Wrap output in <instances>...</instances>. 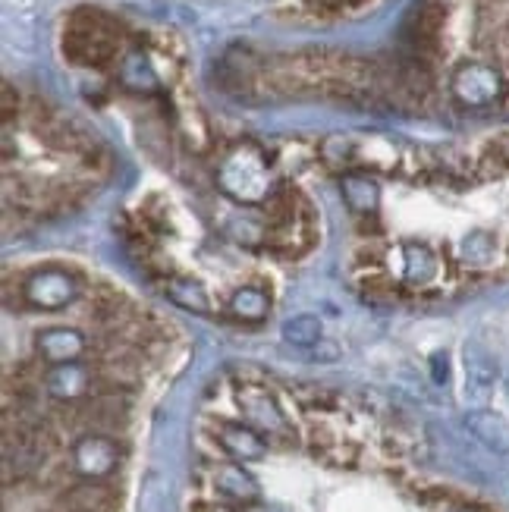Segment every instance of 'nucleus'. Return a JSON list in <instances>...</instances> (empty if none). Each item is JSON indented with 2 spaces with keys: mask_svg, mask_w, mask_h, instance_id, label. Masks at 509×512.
<instances>
[{
  "mask_svg": "<svg viewBox=\"0 0 509 512\" xmlns=\"http://www.w3.org/2000/svg\"><path fill=\"white\" fill-rule=\"evenodd\" d=\"M440 271V261L425 242H406L400 249V277L409 286H428Z\"/></svg>",
  "mask_w": 509,
  "mask_h": 512,
  "instance_id": "13",
  "label": "nucleus"
},
{
  "mask_svg": "<svg viewBox=\"0 0 509 512\" xmlns=\"http://www.w3.org/2000/svg\"><path fill=\"white\" fill-rule=\"evenodd\" d=\"M494 151H497V158H500V161H506V164H509V136H503V139H497V145H494Z\"/></svg>",
  "mask_w": 509,
  "mask_h": 512,
  "instance_id": "24",
  "label": "nucleus"
},
{
  "mask_svg": "<svg viewBox=\"0 0 509 512\" xmlns=\"http://www.w3.org/2000/svg\"><path fill=\"white\" fill-rule=\"evenodd\" d=\"M343 198L346 205L356 211V214H371L374 208H378V183L371 180V176L365 173H346L343 176Z\"/></svg>",
  "mask_w": 509,
  "mask_h": 512,
  "instance_id": "16",
  "label": "nucleus"
},
{
  "mask_svg": "<svg viewBox=\"0 0 509 512\" xmlns=\"http://www.w3.org/2000/svg\"><path fill=\"white\" fill-rule=\"evenodd\" d=\"M16 107H19V101L13 98V85H4V120H7V123L13 120Z\"/></svg>",
  "mask_w": 509,
  "mask_h": 512,
  "instance_id": "23",
  "label": "nucleus"
},
{
  "mask_svg": "<svg viewBox=\"0 0 509 512\" xmlns=\"http://www.w3.org/2000/svg\"><path fill=\"white\" fill-rule=\"evenodd\" d=\"M120 82L132 88V92H151L158 85V76H154L151 63L142 54H129L120 66Z\"/></svg>",
  "mask_w": 509,
  "mask_h": 512,
  "instance_id": "20",
  "label": "nucleus"
},
{
  "mask_svg": "<svg viewBox=\"0 0 509 512\" xmlns=\"http://www.w3.org/2000/svg\"><path fill=\"white\" fill-rule=\"evenodd\" d=\"M95 384V371L82 365V362H70V365H51V371L44 374V390H48L60 403H76V399L88 396Z\"/></svg>",
  "mask_w": 509,
  "mask_h": 512,
  "instance_id": "10",
  "label": "nucleus"
},
{
  "mask_svg": "<svg viewBox=\"0 0 509 512\" xmlns=\"http://www.w3.org/2000/svg\"><path fill=\"white\" fill-rule=\"evenodd\" d=\"M217 186L233 202L242 205H258L271 195V173L268 161L261 158V151L252 145H236L224 164L217 170Z\"/></svg>",
  "mask_w": 509,
  "mask_h": 512,
  "instance_id": "2",
  "label": "nucleus"
},
{
  "mask_svg": "<svg viewBox=\"0 0 509 512\" xmlns=\"http://www.w3.org/2000/svg\"><path fill=\"white\" fill-rule=\"evenodd\" d=\"M450 92L462 107L484 110V107H494L503 101L506 79L491 63H462V66H456V73L450 79Z\"/></svg>",
  "mask_w": 509,
  "mask_h": 512,
  "instance_id": "4",
  "label": "nucleus"
},
{
  "mask_svg": "<svg viewBox=\"0 0 509 512\" xmlns=\"http://www.w3.org/2000/svg\"><path fill=\"white\" fill-rule=\"evenodd\" d=\"M462 258L472 267H484L491 258H494V239L488 233H472L462 242Z\"/></svg>",
  "mask_w": 509,
  "mask_h": 512,
  "instance_id": "21",
  "label": "nucleus"
},
{
  "mask_svg": "<svg viewBox=\"0 0 509 512\" xmlns=\"http://www.w3.org/2000/svg\"><path fill=\"white\" fill-rule=\"evenodd\" d=\"M120 51V26L98 10H76L63 29V57L76 66H107Z\"/></svg>",
  "mask_w": 509,
  "mask_h": 512,
  "instance_id": "1",
  "label": "nucleus"
},
{
  "mask_svg": "<svg viewBox=\"0 0 509 512\" xmlns=\"http://www.w3.org/2000/svg\"><path fill=\"white\" fill-rule=\"evenodd\" d=\"M217 443H220V450L236 462H258L268 456V447H271L255 428L239 425V421H224V425H217Z\"/></svg>",
  "mask_w": 509,
  "mask_h": 512,
  "instance_id": "9",
  "label": "nucleus"
},
{
  "mask_svg": "<svg viewBox=\"0 0 509 512\" xmlns=\"http://www.w3.org/2000/svg\"><path fill=\"white\" fill-rule=\"evenodd\" d=\"M466 428L472 431V437L481 447H488L497 456H509V425L503 415L491 409H472L466 415Z\"/></svg>",
  "mask_w": 509,
  "mask_h": 512,
  "instance_id": "12",
  "label": "nucleus"
},
{
  "mask_svg": "<svg viewBox=\"0 0 509 512\" xmlns=\"http://www.w3.org/2000/svg\"><path fill=\"white\" fill-rule=\"evenodd\" d=\"M79 299V280L63 267H38L22 280V302L29 308L57 311Z\"/></svg>",
  "mask_w": 509,
  "mask_h": 512,
  "instance_id": "5",
  "label": "nucleus"
},
{
  "mask_svg": "<svg viewBox=\"0 0 509 512\" xmlns=\"http://www.w3.org/2000/svg\"><path fill=\"white\" fill-rule=\"evenodd\" d=\"M123 462V450L114 437L107 434H85L73 447V469L85 481H104L110 478Z\"/></svg>",
  "mask_w": 509,
  "mask_h": 512,
  "instance_id": "6",
  "label": "nucleus"
},
{
  "mask_svg": "<svg viewBox=\"0 0 509 512\" xmlns=\"http://www.w3.org/2000/svg\"><path fill=\"white\" fill-rule=\"evenodd\" d=\"M35 346L48 365H70V362H79L88 352V343L76 327H44L38 333Z\"/></svg>",
  "mask_w": 509,
  "mask_h": 512,
  "instance_id": "8",
  "label": "nucleus"
},
{
  "mask_svg": "<svg viewBox=\"0 0 509 512\" xmlns=\"http://www.w3.org/2000/svg\"><path fill=\"white\" fill-rule=\"evenodd\" d=\"M242 512H286V509H283V506H258V503H255V506H246Z\"/></svg>",
  "mask_w": 509,
  "mask_h": 512,
  "instance_id": "25",
  "label": "nucleus"
},
{
  "mask_svg": "<svg viewBox=\"0 0 509 512\" xmlns=\"http://www.w3.org/2000/svg\"><path fill=\"white\" fill-rule=\"evenodd\" d=\"M167 299L176 302L186 311H195V315H211V299L205 293L202 283H195L189 277H170L167 280Z\"/></svg>",
  "mask_w": 509,
  "mask_h": 512,
  "instance_id": "18",
  "label": "nucleus"
},
{
  "mask_svg": "<svg viewBox=\"0 0 509 512\" xmlns=\"http://www.w3.org/2000/svg\"><path fill=\"white\" fill-rule=\"evenodd\" d=\"M431 377H434V384H447L450 381V362H447L444 352H437L431 359Z\"/></svg>",
  "mask_w": 509,
  "mask_h": 512,
  "instance_id": "22",
  "label": "nucleus"
},
{
  "mask_svg": "<svg viewBox=\"0 0 509 512\" xmlns=\"http://www.w3.org/2000/svg\"><path fill=\"white\" fill-rule=\"evenodd\" d=\"M208 487L211 494L227 503V506H255L261 500V484L255 481V475L249 469H242L239 462L230 465H214L208 472Z\"/></svg>",
  "mask_w": 509,
  "mask_h": 512,
  "instance_id": "7",
  "label": "nucleus"
},
{
  "mask_svg": "<svg viewBox=\"0 0 509 512\" xmlns=\"http://www.w3.org/2000/svg\"><path fill=\"white\" fill-rule=\"evenodd\" d=\"M63 509L66 512H114L117 497L110 487H104L98 481H85L63 494Z\"/></svg>",
  "mask_w": 509,
  "mask_h": 512,
  "instance_id": "14",
  "label": "nucleus"
},
{
  "mask_svg": "<svg viewBox=\"0 0 509 512\" xmlns=\"http://www.w3.org/2000/svg\"><path fill=\"white\" fill-rule=\"evenodd\" d=\"M280 333H283V343H290L296 349L321 346V321L315 315H296L290 321H283Z\"/></svg>",
  "mask_w": 509,
  "mask_h": 512,
  "instance_id": "19",
  "label": "nucleus"
},
{
  "mask_svg": "<svg viewBox=\"0 0 509 512\" xmlns=\"http://www.w3.org/2000/svg\"><path fill=\"white\" fill-rule=\"evenodd\" d=\"M236 406L246 418V425L255 428L268 443H277V447H290L296 440L290 418H286L283 406L277 403V396L261 387V384H239L236 387Z\"/></svg>",
  "mask_w": 509,
  "mask_h": 512,
  "instance_id": "3",
  "label": "nucleus"
},
{
  "mask_svg": "<svg viewBox=\"0 0 509 512\" xmlns=\"http://www.w3.org/2000/svg\"><path fill=\"white\" fill-rule=\"evenodd\" d=\"M459 512H475V509H459Z\"/></svg>",
  "mask_w": 509,
  "mask_h": 512,
  "instance_id": "26",
  "label": "nucleus"
},
{
  "mask_svg": "<svg viewBox=\"0 0 509 512\" xmlns=\"http://www.w3.org/2000/svg\"><path fill=\"white\" fill-rule=\"evenodd\" d=\"M494 387H497V362L484 349L469 346L466 349V390L475 399H488Z\"/></svg>",
  "mask_w": 509,
  "mask_h": 512,
  "instance_id": "15",
  "label": "nucleus"
},
{
  "mask_svg": "<svg viewBox=\"0 0 509 512\" xmlns=\"http://www.w3.org/2000/svg\"><path fill=\"white\" fill-rule=\"evenodd\" d=\"M230 315L239 318V321H261V318H268V311H271V296L264 293V289H255V286H242L236 289V293L230 296Z\"/></svg>",
  "mask_w": 509,
  "mask_h": 512,
  "instance_id": "17",
  "label": "nucleus"
},
{
  "mask_svg": "<svg viewBox=\"0 0 509 512\" xmlns=\"http://www.w3.org/2000/svg\"><path fill=\"white\" fill-rule=\"evenodd\" d=\"M444 7L434 4V0H428V4H422L412 19H409V26H406V41H409V48L415 57H422L431 54L437 48V41H440V32H444Z\"/></svg>",
  "mask_w": 509,
  "mask_h": 512,
  "instance_id": "11",
  "label": "nucleus"
}]
</instances>
